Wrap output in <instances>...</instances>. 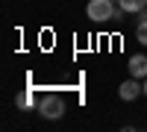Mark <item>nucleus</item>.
<instances>
[{"label": "nucleus", "instance_id": "1", "mask_svg": "<svg viewBox=\"0 0 147 132\" xmlns=\"http://www.w3.org/2000/svg\"><path fill=\"white\" fill-rule=\"evenodd\" d=\"M85 15L91 21L103 23V21H112V18H121L124 15V9H115V0H88V6H85Z\"/></svg>", "mask_w": 147, "mask_h": 132}, {"label": "nucleus", "instance_id": "2", "mask_svg": "<svg viewBox=\"0 0 147 132\" xmlns=\"http://www.w3.org/2000/svg\"><path fill=\"white\" fill-rule=\"evenodd\" d=\"M35 109L44 121H59V117L65 115V100L59 97V94H44V97L35 103Z\"/></svg>", "mask_w": 147, "mask_h": 132}, {"label": "nucleus", "instance_id": "3", "mask_svg": "<svg viewBox=\"0 0 147 132\" xmlns=\"http://www.w3.org/2000/svg\"><path fill=\"white\" fill-rule=\"evenodd\" d=\"M138 94H144V82L136 79V76H129V79H124V82L118 85V97H121V100H127V103H132Z\"/></svg>", "mask_w": 147, "mask_h": 132}, {"label": "nucleus", "instance_id": "4", "mask_svg": "<svg viewBox=\"0 0 147 132\" xmlns=\"http://www.w3.org/2000/svg\"><path fill=\"white\" fill-rule=\"evenodd\" d=\"M127 68H129V76L144 79V76H147V56H141V53H138V56H132Z\"/></svg>", "mask_w": 147, "mask_h": 132}, {"label": "nucleus", "instance_id": "5", "mask_svg": "<svg viewBox=\"0 0 147 132\" xmlns=\"http://www.w3.org/2000/svg\"><path fill=\"white\" fill-rule=\"evenodd\" d=\"M118 6L124 9V15H138L141 9H147V0H118Z\"/></svg>", "mask_w": 147, "mask_h": 132}, {"label": "nucleus", "instance_id": "6", "mask_svg": "<svg viewBox=\"0 0 147 132\" xmlns=\"http://www.w3.org/2000/svg\"><path fill=\"white\" fill-rule=\"evenodd\" d=\"M136 41L147 44V21H138V27H136Z\"/></svg>", "mask_w": 147, "mask_h": 132}, {"label": "nucleus", "instance_id": "7", "mask_svg": "<svg viewBox=\"0 0 147 132\" xmlns=\"http://www.w3.org/2000/svg\"><path fill=\"white\" fill-rule=\"evenodd\" d=\"M15 103L21 106V109H30V106H32V94H30V91H27V94H18Z\"/></svg>", "mask_w": 147, "mask_h": 132}, {"label": "nucleus", "instance_id": "8", "mask_svg": "<svg viewBox=\"0 0 147 132\" xmlns=\"http://www.w3.org/2000/svg\"><path fill=\"white\" fill-rule=\"evenodd\" d=\"M138 21H147V9H141V12H138Z\"/></svg>", "mask_w": 147, "mask_h": 132}, {"label": "nucleus", "instance_id": "9", "mask_svg": "<svg viewBox=\"0 0 147 132\" xmlns=\"http://www.w3.org/2000/svg\"><path fill=\"white\" fill-rule=\"evenodd\" d=\"M144 94H147V76H144Z\"/></svg>", "mask_w": 147, "mask_h": 132}]
</instances>
